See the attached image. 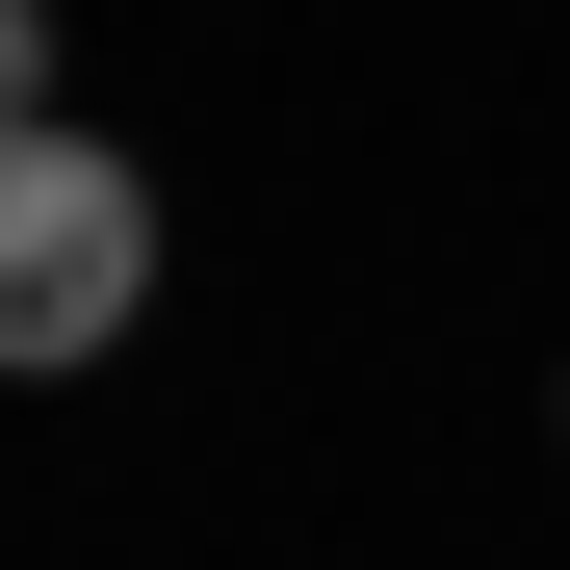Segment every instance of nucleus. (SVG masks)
I'll return each instance as SVG.
<instances>
[{
	"label": "nucleus",
	"mask_w": 570,
	"mask_h": 570,
	"mask_svg": "<svg viewBox=\"0 0 570 570\" xmlns=\"http://www.w3.org/2000/svg\"><path fill=\"white\" fill-rule=\"evenodd\" d=\"M0 130H52V0H0Z\"/></svg>",
	"instance_id": "f03ea898"
},
{
	"label": "nucleus",
	"mask_w": 570,
	"mask_h": 570,
	"mask_svg": "<svg viewBox=\"0 0 570 570\" xmlns=\"http://www.w3.org/2000/svg\"><path fill=\"white\" fill-rule=\"evenodd\" d=\"M130 312H156V181L105 130H0V390L105 363Z\"/></svg>",
	"instance_id": "f257e3e1"
}]
</instances>
